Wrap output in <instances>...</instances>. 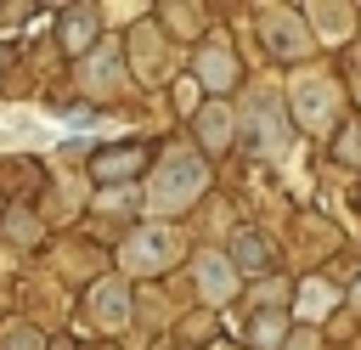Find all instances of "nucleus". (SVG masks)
<instances>
[{
    "mask_svg": "<svg viewBox=\"0 0 361 350\" xmlns=\"http://www.w3.org/2000/svg\"><path fill=\"white\" fill-rule=\"evenodd\" d=\"M79 79H85V90H90V96L118 90V85H124V62H118V51H113V45H102V51L85 62V73H79Z\"/></svg>",
    "mask_w": 361,
    "mask_h": 350,
    "instance_id": "obj_6",
    "label": "nucleus"
},
{
    "mask_svg": "<svg viewBox=\"0 0 361 350\" xmlns=\"http://www.w3.org/2000/svg\"><path fill=\"white\" fill-rule=\"evenodd\" d=\"M197 141H203L209 152H220V147L231 141V113H226V107H203V113H197Z\"/></svg>",
    "mask_w": 361,
    "mask_h": 350,
    "instance_id": "obj_9",
    "label": "nucleus"
},
{
    "mask_svg": "<svg viewBox=\"0 0 361 350\" xmlns=\"http://www.w3.org/2000/svg\"><path fill=\"white\" fill-rule=\"evenodd\" d=\"M203 181H209L203 158H197V152H186V147H175V152H164V164H158V175H152V186H147V203H152L158 215L186 209V203L203 192Z\"/></svg>",
    "mask_w": 361,
    "mask_h": 350,
    "instance_id": "obj_1",
    "label": "nucleus"
},
{
    "mask_svg": "<svg viewBox=\"0 0 361 350\" xmlns=\"http://www.w3.org/2000/svg\"><path fill=\"white\" fill-rule=\"evenodd\" d=\"M90 28H96V11H85V6L68 11V17H62V45H68V51H85V45H90Z\"/></svg>",
    "mask_w": 361,
    "mask_h": 350,
    "instance_id": "obj_13",
    "label": "nucleus"
},
{
    "mask_svg": "<svg viewBox=\"0 0 361 350\" xmlns=\"http://www.w3.org/2000/svg\"><path fill=\"white\" fill-rule=\"evenodd\" d=\"M6 350H39V333H28V327H11V333H6Z\"/></svg>",
    "mask_w": 361,
    "mask_h": 350,
    "instance_id": "obj_16",
    "label": "nucleus"
},
{
    "mask_svg": "<svg viewBox=\"0 0 361 350\" xmlns=\"http://www.w3.org/2000/svg\"><path fill=\"white\" fill-rule=\"evenodd\" d=\"M243 124H248V141L259 152H282L288 147V124H282V102L271 90H248L243 102Z\"/></svg>",
    "mask_w": 361,
    "mask_h": 350,
    "instance_id": "obj_3",
    "label": "nucleus"
},
{
    "mask_svg": "<svg viewBox=\"0 0 361 350\" xmlns=\"http://www.w3.org/2000/svg\"><path fill=\"white\" fill-rule=\"evenodd\" d=\"M0 68H6V51H0Z\"/></svg>",
    "mask_w": 361,
    "mask_h": 350,
    "instance_id": "obj_19",
    "label": "nucleus"
},
{
    "mask_svg": "<svg viewBox=\"0 0 361 350\" xmlns=\"http://www.w3.org/2000/svg\"><path fill=\"white\" fill-rule=\"evenodd\" d=\"M288 96H293V119H299L305 130H316V135H322V130L338 119V85H333V79H322V73L299 79Z\"/></svg>",
    "mask_w": 361,
    "mask_h": 350,
    "instance_id": "obj_2",
    "label": "nucleus"
},
{
    "mask_svg": "<svg viewBox=\"0 0 361 350\" xmlns=\"http://www.w3.org/2000/svg\"><path fill=\"white\" fill-rule=\"evenodd\" d=\"M310 23H316V28H322L333 45L350 34V11H338V6H310Z\"/></svg>",
    "mask_w": 361,
    "mask_h": 350,
    "instance_id": "obj_14",
    "label": "nucleus"
},
{
    "mask_svg": "<svg viewBox=\"0 0 361 350\" xmlns=\"http://www.w3.org/2000/svg\"><path fill=\"white\" fill-rule=\"evenodd\" d=\"M90 310H96V322L118 327V322H124V310H130V294H124V282H102V288L90 294Z\"/></svg>",
    "mask_w": 361,
    "mask_h": 350,
    "instance_id": "obj_8",
    "label": "nucleus"
},
{
    "mask_svg": "<svg viewBox=\"0 0 361 350\" xmlns=\"http://www.w3.org/2000/svg\"><path fill=\"white\" fill-rule=\"evenodd\" d=\"M197 288H203L209 299H226V294L237 288V271H231V260H226V254H203V260H197Z\"/></svg>",
    "mask_w": 361,
    "mask_h": 350,
    "instance_id": "obj_7",
    "label": "nucleus"
},
{
    "mask_svg": "<svg viewBox=\"0 0 361 350\" xmlns=\"http://www.w3.org/2000/svg\"><path fill=\"white\" fill-rule=\"evenodd\" d=\"M197 73H203V85H209V90H226L237 68H231V56L214 45V51H203V56H197Z\"/></svg>",
    "mask_w": 361,
    "mask_h": 350,
    "instance_id": "obj_11",
    "label": "nucleus"
},
{
    "mask_svg": "<svg viewBox=\"0 0 361 350\" xmlns=\"http://www.w3.org/2000/svg\"><path fill=\"white\" fill-rule=\"evenodd\" d=\"M130 169H141V147H124V152H102L96 158V175L102 181H130Z\"/></svg>",
    "mask_w": 361,
    "mask_h": 350,
    "instance_id": "obj_12",
    "label": "nucleus"
},
{
    "mask_svg": "<svg viewBox=\"0 0 361 350\" xmlns=\"http://www.w3.org/2000/svg\"><path fill=\"white\" fill-rule=\"evenodd\" d=\"M237 265L243 271H265V265H276V254H271V243L259 231H237Z\"/></svg>",
    "mask_w": 361,
    "mask_h": 350,
    "instance_id": "obj_10",
    "label": "nucleus"
},
{
    "mask_svg": "<svg viewBox=\"0 0 361 350\" xmlns=\"http://www.w3.org/2000/svg\"><path fill=\"white\" fill-rule=\"evenodd\" d=\"M327 305H333V288H327V282H305V294H299V316H310V322H316Z\"/></svg>",
    "mask_w": 361,
    "mask_h": 350,
    "instance_id": "obj_15",
    "label": "nucleus"
},
{
    "mask_svg": "<svg viewBox=\"0 0 361 350\" xmlns=\"http://www.w3.org/2000/svg\"><path fill=\"white\" fill-rule=\"evenodd\" d=\"M130 203H135L130 192H102V209H130Z\"/></svg>",
    "mask_w": 361,
    "mask_h": 350,
    "instance_id": "obj_17",
    "label": "nucleus"
},
{
    "mask_svg": "<svg viewBox=\"0 0 361 350\" xmlns=\"http://www.w3.org/2000/svg\"><path fill=\"white\" fill-rule=\"evenodd\" d=\"M6 231H11V237H23V243L34 237V226H28V215H11V226H6Z\"/></svg>",
    "mask_w": 361,
    "mask_h": 350,
    "instance_id": "obj_18",
    "label": "nucleus"
},
{
    "mask_svg": "<svg viewBox=\"0 0 361 350\" xmlns=\"http://www.w3.org/2000/svg\"><path fill=\"white\" fill-rule=\"evenodd\" d=\"M265 45H271L276 56H299V51H310V34H305L299 17H288V11H265Z\"/></svg>",
    "mask_w": 361,
    "mask_h": 350,
    "instance_id": "obj_5",
    "label": "nucleus"
},
{
    "mask_svg": "<svg viewBox=\"0 0 361 350\" xmlns=\"http://www.w3.org/2000/svg\"><path fill=\"white\" fill-rule=\"evenodd\" d=\"M175 254H180V231H169V226H147V231H135L124 243V265L130 271H164Z\"/></svg>",
    "mask_w": 361,
    "mask_h": 350,
    "instance_id": "obj_4",
    "label": "nucleus"
}]
</instances>
